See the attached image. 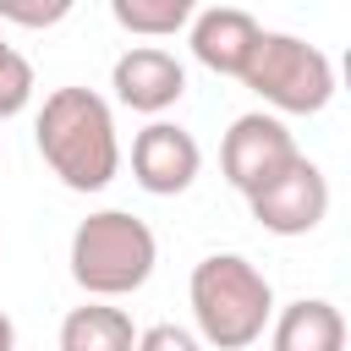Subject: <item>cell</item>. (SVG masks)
<instances>
[{"label":"cell","mask_w":351,"mask_h":351,"mask_svg":"<svg viewBox=\"0 0 351 351\" xmlns=\"http://www.w3.org/2000/svg\"><path fill=\"white\" fill-rule=\"evenodd\" d=\"M66 11H71V0H0V16H5V22H22V27L60 22Z\"/></svg>","instance_id":"cell-14"},{"label":"cell","mask_w":351,"mask_h":351,"mask_svg":"<svg viewBox=\"0 0 351 351\" xmlns=\"http://www.w3.org/2000/svg\"><path fill=\"white\" fill-rule=\"evenodd\" d=\"M27 93H33V66H27V55L11 49L5 33H0V115H16V110L27 104Z\"/></svg>","instance_id":"cell-13"},{"label":"cell","mask_w":351,"mask_h":351,"mask_svg":"<svg viewBox=\"0 0 351 351\" xmlns=\"http://www.w3.org/2000/svg\"><path fill=\"white\" fill-rule=\"evenodd\" d=\"M241 82L252 93H263L269 104H280V110H318L335 93V66H329V55L318 44L263 27L247 66H241Z\"/></svg>","instance_id":"cell-4"},{"label":"cell","mask_w":351,"mask_h":351,"mask_svg":"<svg viewBox=\"0 0 351 351\" xmlns=\"http://www.w3.org/2000/svg\"><path fill=\"white\" fill-rule=\"evenodd\" d=\"M340 346H346V318L324 296L291 302L274 324V351H340Z\"/></svg>","instance_id":"cell-10"},{"label":"cell","mask_w":351,"mask_h":351,"mask_svg":"<svg viewBox=\"0 0 351 351\" xmlns=\"http://www.w3.org/2000/svg\"><path fill=\"white\" fill-rule=\"evenodd\" d=\"M269 280L241 258V252H214L192 269V313L203 340H214L219 351H241L263 335L269 324Z\"/></svg>","instance_id":"cell-2"},{"label":"cell","mask_w":351,"mask_h":351,"mask_svg":"<svg viewBox=\"0 0 351 351\" xmlns=\"http://www.w3.org/2000/svg\"><path fill=\"white\" fill-rule=\"evenodd\" d=\"M132 346H137V329L121 307L88 302L60 318V351H132Z\"/></svg>","instance_id":"cell-11"},{"label":"cell","mask_w":351,"mask_h":351,"mask_svg":"<svg viewBox=\"0 0 351 351\" xmlns=\"http://www.w3.org/2000/svg\"><path fill=\"white\" fill-rule=\"evenodd\" d=\"M247 208H252V219H258L263 230H274V236H302V230H313V225L324 219V208H329V181H324V170H318L307 154H296L285 170H274L269 181H258V186L247 192Z\"/></svg>","instance_id":"cell-5"},{"label":"cell","mask_w":351,"mask_h":351,"mask_svg":"<svg viewBox=\"0 0 351 351\" xmlns=\"http://www.w3.org/2000/svg\"><path fill=\"white\" fill-rule=\"evenodd\" d=\"M154 230L126 208H99L71 236V280L93 296L137 291L154 274Z\"/></svg>","instance_id":"cell-3"},{"label":"cell","mask_w":351,"mask_h":351,"mask_svg":"<svg viewBox=\"0 0 351 351\" xmlns=\"http://www.w3.org/2000/svg\"><path fill=\"white\" fill-rule=\"evenodd\" d=\"M132 351H197V340H192L186 329H176V324H154V329L137 335Z\"/></svg>","instance_id":"cell-15"},{"label":"cell","mask_w":351,"mask_h":351,"mask_svg":"<svg viewBox=\"0 0 351 351\" xmlns=\"http://www.w3.org/2000/svg\"><path fill=\"white\" fill-rule=\"evenodd\" d=\"M38 154L71 192H99L121 165L110 104L93 88H77V82L55 88L38 110Z\"/></svg>","instance_id":"cell-1"},{"label":"cell","mask_w":351,"mask_h":351,"mask_svg":"<svg viewBox=\"0 0 351 351\" xmlns=\"http://www.w3.org/2000/svg\"><path fill=\"white\" fill-rule=\"evenodd\" d=\"M110 11L132 33H176L192 16V0H115Z\"/></svg>","instance_id":"cell-12"},{"label":"cell","mask_w":351,"mask_h":351,"mask_svg":"<svg viewBox=\"0 0 351 351\" xmlns=\"http://www.w3.org/2000/svg\"><path fill=\"white\" fill-rule=\"evenodd\" d=\"M258 33H263V22H258L247 5H208V11H197V22H192V55H197L208 71L241 77Z\"/></svg>","instance_id":"cell-9"},{"label":"cell","mask_w":351,"mask_h":351,"mask_svg":"<svg viewBox=\"0 0 351 351\" xmlns=\"http://www.w3.org/2000/svg\"><path fill=\"white\" fill-rule=\"evenodd\" d=\"M110 82H115L121 104L148 110V115L165 110V104H176V99L186 93V71H181V60H176L170 49H159V44H132V49L115 60Z\"/></svg>","instance_id":"cell-8"},{"label":"cell","mask_w":351,"mask_h":351,"mask_svg":"<svg viewBox=\"0 0 351 351\" xmlns=\"http://www.w3.org/2000/svg\"><path fill=\"white\" fill-rule=\"evenodd\" d=\"M197 165H203L197 137H192L186 126H176V121H154V126H143L137 143H132V170H137V181H143L148 192H159V197L186 192L192 176H197Z\"/></svg>","instance_id":"cell-7"},{"label":"cell","mask_w":351,"mask_h":351,"mask_svg":"<svg viewBox=\"0 0 351 351\" xmlns=\"http://www.w3.org/2000/svg\"><path fill=\"white\" fill-rule=\"evenodd\" d=\"M11 346H16V324L0 313V351H11Z\"/></svg>","instance_id":"cell-16"},{"label":"cell","mask_w":351,"mask_h":351,"mask_svg":"<svg viewBox=\"0 0 351 351\" xmlns=\"http://www.w3.org/2000/svg\"><path fill=\"white\" fill-rule=\"evenodd\" d=\"M296 154H302V148L291 143L285 121H280V115H263V110L236 115V121H230V132H225V143H219L225 181H230V186H241V192H252V186H258V181H269L274 170H285Z\"/></svg>","instance_id":"cell-6"}]
</instances>
